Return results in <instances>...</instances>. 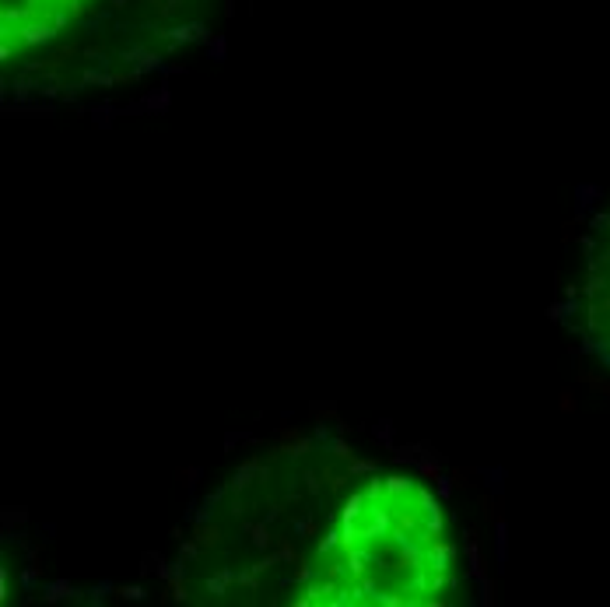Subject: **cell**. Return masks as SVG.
<instances>
[{"label": "cell", "mask_w": 610, "mask_h": 607, "mask_svg": "<svg viewBox=\"0 0 610 607\" xmlns=\"http://www.w3.org/2000/svg\"><path fill=\"white\" fill-rule=\"evenodd\" d=\"M453 576L449 527L435 495L407 474H372L341 502L305 558L298 604L421 607Z\"/></svg>", "instance_id": "cell-1"}, {"label": "cell", "mask_w": 610, "mask_h": 607, "mask_svg": "<svg viewBox=\"0 0 610 607\" xmlns=\"http://www.w3.org/2000/svg\"><path fill=\"white\" fill-rule=\"evenodd\" d=\"M88 8L91 0H4V60L53 42Z\"/></svg>", "instance_id": "cell-2"}, {"label": "cell", "mask_w": 610, "mask_h": 607, "mask_svg": "<svg viewBox=\"0 0 610 607\" xmlns=\"http://www.w3.org/2000/svg\"><path fill=\"white\" fill-rule=\"evenodd\" d=\"M607 313H610V285H607Z\"/></svg>", "instance_id": "cell-3"}]
</instances>
